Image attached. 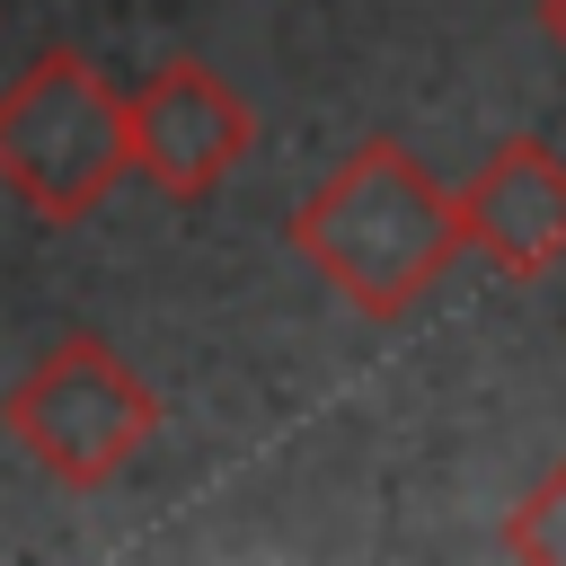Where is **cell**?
I'll list each match as a JSON object with an SVG mask.
<instances>
[{"label":"cell","instance_id":"1","mask_svg":"<svg viewBox=\"0 0 566 566\" xmlns=\"http://www.w3.org/2000/svg\"><path fill=\"white\" fill-rule=\"evenodd\" d=\"M292 248L363 318H407L442 283V265L478 239H469V195L433 186L398 142H363L336 177L310 186V203L292 212Z\"/></svg>","mask_w":566,"mask_h":566},{"label":"cell","instance_id":"2","mask_svg":"<svg viewBox=\"0 0 566 566\" xmlns=\"http://www.w3.org/2000/svg\"><path fill=\"white\" fill-rule=\"evenodd\" d=\"M133 168V97L80 53H35L0 88V186L35 221H88Z\"/></svg>","mask_w":566,"mask_h":566},{"label":"cell","instance_id":"3","mask_svg":"<svg viewBox=\"0 0 566 566\" xmlns=\"http://www.w3.org/2000/svg\"><path fill=\"white\" fill-rule=\"evenodd\" d=\"M0 424L27 442V460L62 486H106L150 433L159 398L133 380V363L106 336H62L53 354L27 363V380L0 398Z\"/></svg>","mask_w":566,"mask_h":566},{"label":"cell","instance_id":"4","mask_svg":"<svg viewBox=\"0 0 566 566\" xmlns=\"http://www.w3.org/2000/svg\"><path fill=\"white\" fill-rule=\"evenodd\" d=\"M248 150H256V115H248V97H239L212 62L177 53V62H159V71L133 88V168H142L159 195L203 203Z\"/></svg>","mask_w":566,"mask_h":566},{"label":"cell","instance_id":"5","mask_svg":"<svg viewBox=\"0 0 566 566\" xmlns=\"http://www.w3.org/2000/svg\"><path fill=\"white\" fill-rule=\"evenodd\" d=\"M469 195V239L495 256V274L531 283L566 256V159L531 133L495 142V159L460 186Z\"/></svg>","mask_w":566,"mask_h":566},{"label":"cell","instance_id":"6","mask_svg":"<svg viewBox=\"0 0 566 566\" xmlns=\"http://www.w3.org/2000/svg\"><path fill=\"white\" fill-rule=\"evenodd\" d=\"M504 548H513V557H539V566L566 557V460H557V469L531 486V504L504 522Z\"/></svg>","mask_w":566,"mask_h":566},{"label":"cell","instance_id":"7","mask_svg":"<svg viewBox=\"0 0 566 566\" xmlns=\"http://www.w3.org/2000/svg\"><path fill=\"white\" fill-rule=\"evenodd\" d=\"M539 35H548V44L566 53V0H539Z\"/></svg>","mask_w":566,"mask_h":566}]
</instances>
